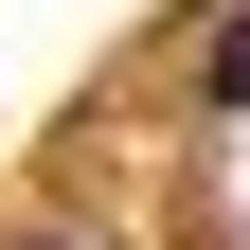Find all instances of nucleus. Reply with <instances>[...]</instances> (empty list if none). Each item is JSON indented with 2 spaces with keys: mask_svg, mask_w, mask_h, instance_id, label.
I'll return each mask as SVG.
<instances>
[{
  "mask_svg": "<svg viewBox=\"0 0 250 250\" xmlns=\"http://www.w3.org/2000/svg\"><path fill=\"white\" fill-rule=\"evenodd\" d=\"M18 250H72V232H18Z\"/></svg>",
  "mask_w": 250,
  "mask_h": 250,
  "instance_id": "f03ea898",
  "label": "nucleus"
},
{
  "mask_svg": "<svg viewBox=\"0 0 250 250\" xmlns=\"http://www.w3.org/2000/svg\"><path fill=\"white\" fill-rule=\"evenodd\" d=\"M197 89H214V107H250V0L214 18V54H197Z\"/></svg>",
  "mask_w": 250,
  "mask_h": 250,
  "instance_id": "f257e3e1",
  "label": "nucleus"
}]
</instances>
